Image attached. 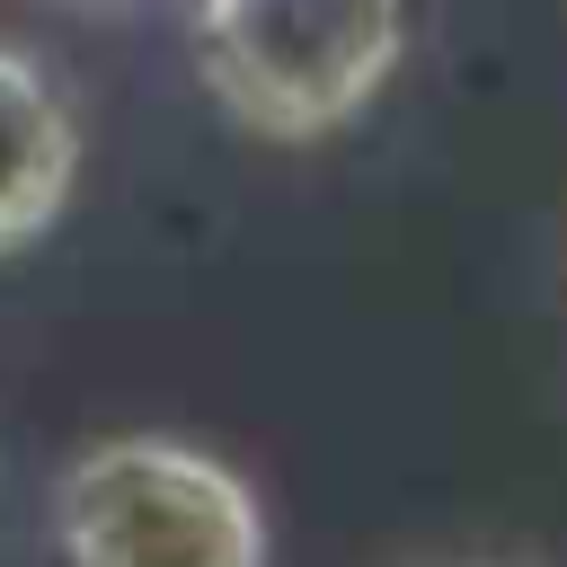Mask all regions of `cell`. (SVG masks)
Masks as SVG:
<instances>
[{
	"instance_id": "obj_2",
	"label": "cell",
	"mask_w": 567,
	"mask_h": 567,
	"mask_svg": "<svg viewBox=\"0 0 567 567\" xmlns=\"http://www.w3.org/2000/svg\"><path fill=\"white\" fill-rule=\"evenodd\" d=\"M62 567H266L257 487L177 434H106L53 478Z\"/></svg>"
},
{
	"instance_id": "obj_1",
	"label": "cell",
	"mask_w": 567,
	"mask_h": 567,
	"mask_svg": "<svg viewBox=\"0 0 567 567\" xmlns=\"http://www.w3.org/2000/svg\"><path fill=\"white\" fill-rule=\"evenodd\" d=\"M408 53V0H195V71L257 142L354 124Z\"/></svg>"
},
{
	"instance_id": "obj_3",
	"label": "cell",
	"mask_w": 567,
	"mask_h": 567,
	"mask_svg": "<svg viewBox=\"0 0 567 567\" xmlns=\"http://www.w3.org/2000/svg\"><path fill=\"white\" fill-rule=\"evenodd\" d=\"M80 186V115L62 80L0 35V257L44 239Z\"/></svg>"
}]
</instances>
